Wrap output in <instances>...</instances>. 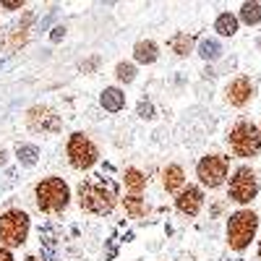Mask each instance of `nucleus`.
Here are the masks:
<instances>
[{
  "label": "nucleus",
  "mask_w": 261,
  "mask_h": 261,
  "mask_svg": "<svg viewBox=\"0 0 261 261\" xmlns=\"http://www.w3.org/2000/svg\"><path fill=\"white\" fill-rule=\"evenodd\" d=\"M79 204L92 214H110L115 206V186L105 188V183L84 180L79 186Z\"/></svg>",
  "instance_id": "f257e3e1"
},
{
  "label": "nucleus",
  "mask_w": 261,
  "mask_h": 261,
  "mask_svg": "<svg viewBox=\"0 0 261 261\" xmlns=\"http://www.w3.org/2000/svg\"><path fill=\"white\" fill-rule=\"evenodd\" d=\"M71 191L63 178H45L37 186V206L42 212H63L68 206Z\"/></svg>",
  "instance_id": "f03ea898"
},
{
  "label": "nucleus",
  "mask_w": 261,
  "mask_h": 261,
  "mask_svg": "<svg viewBox=\"0 0 261 261\" xmlns=\"http://www.w3.org/2000/svg\"><path fill=\"white\" fill-rule=\"evenodd\" d=\"M227 141H230V149L238 157H253V154L261 151V134H258V128L248 120L235 123L232 130L227 134Z\"/></svg>",
  "instance_id": "7ed1b4c3"
},
{
  "label": "nucleus",
  "mask_w": 261,
  "mask_h": 261,
  "mask_svg": "<svg viewBox=\"0 0 261 261\" xmlns=\"http://www.w3.org/2000/svg\"><path fill=\"white\" fill-rule=\"evenodd\" d=\"M256 227H258V217L248 209L243 212H235L227 222V241L235 251H243L256 235Z\"/></svg>",
  "instance_id": "20e7f679"
},
{
  "label": "nucleus",
  "mask_w": 261,
  "mask_h": 261,
  "mask_svg": "<svg viewBox=\"0 0 261 261\" xmlns=\"http://www.w3.org/2000/svg\"><path fill=\"white\" fill-rule=\"evenodd\" d=\"M29 235V217L21 209H11L0 217V243L3 246H21Z\"/></svg>",
  "instance_id": "39448f33"
},
{
  "label": "nucleus",
  "mask_w": 261,
  "mask_h": 261,
  "mask_svg": "<svg viewBox=\"0 0 261 261\" xmlns=\"http://www.w3.org/2000/svg\"><path fill=\"white\" fill-rule=\"evenodd\" d=\"M258 193V178L251 167L235 170V175L230 180V199L238 204H248L253 196Z\"/></svg>",
  "instance_id": "423d86ee"
},
{
  "label": "nucleus",
  "mask_w": 261,
  "mask_h": 261,
  "mask_svg": "<svg viewBox=\"0 0 261 261\" xmlns=\"http://www.w3.org/2000/svg\"><path fill=\"white\" fill-rule=\"evenodd\" d=\"M68 160L76 170H89L97 162V146L84 134H73L68 141Z\"/></svg>",
  "instance_id": "0eeeda50"
},
{
  "label": "nucleus",
  "mask_w": 261,
  "mask_h": 261,
  "mask_svg": "<svg viewBox=\"0 0 261 261\" xmlns=\"http://www.w3.org/2000/svg\"><path fill=\"white\" fill-rule=\"evenodd\" d=\"M196 172H199V180L209 188H217L222 186L225 178H227V157H220V154H209L199 162V167H196Z\"/></svg>",
  "instance_id": "6e6552de"
},
{
  "label": "nucleus",
  "mask_w": 261,
  "mask_h": 261,
  "mask_svg": "<svg viewBox=\"0 0 261 261\" xmlns=\"http://www.w3.org/2000/svg\"><path fill=\"white\" fill-rule=\"evenodd\" d=\"M29 128L32 130H50V134H55V130L60 128V118L50 110V107H32L29 110Z\"/></svg>",
  "instance_id": "1a4fd4ad"
},
{
  "label": "nucleus",
  "mask_w": 261,
  "mask_h": 261,
  "mask_svg": "<svg viewBox=\"0 0 261 261\" xmlns=\"http://www.w3.org/2000/svg\"><path fill=\"white\" fill-rule=\"evenodd\" d=\"M175 204H178V209H180L183 214L193 217V214H199V209H201V204H204V193L196 188V186H188V188L180 191V196H178Z\"/></svg>",
  "instance_id": "9d476101"
},
{
  "label": "nucleus",
  "mask_w": 261,
  "mask_h": 261,
  "mask_svg": "<svg viewBox=\"0 0 261 261\" xmlns=\"http://www.w3.org/2000/svg\"><path fill=\"white\" fill-rule=\"evenodd\" d=\"M251 97H253V84H251V79H246V76L235 79V81L227 86V102L235 105V107L246 105Z\"/></svg>",
  "instance_id": "9b49d317"
},
{
  "label": "nucleus",
  "mask_w": 261,
  "mask_h": 261,
  "mask_svg": "<svg viewBox=\"0 0 261 261\" xmlns=\"http://www.w3.org/2000/svg\"><path fill=\"white\" fill-rule=\"evenodd\" d=\"M123 105H125V94H123L120 89L110 86V89H105V92H102V107H105V110L118 113V110H123Z\"/></svg>",
  "instance_id": "f8f14e48"
},
{
  "label": "nucleus",
  "mask_w": 261,
  "mask_h": 261,
  "mask_svg": "<svg viewBox=\"0 0 261 261\" xmlns=\"http://www.w3.org/2000/svg\"><path fill=\"white\" fill-rule=\"evenodd\" d=\"M183 170L178 167V165H170V167H165V172H162V183H165V188L172 193V191H180L183 188Z\"/></svg>",
  "instance_id": "ddd939ff"
},
{
  "label": "nucleus",
  "mask_w": 261,
  "mask_h": 261,
  "mask_svg": "<svg viewBox=\"0 0 261 261\" xmlns=\"http://www.w3.org/2000/svg\"><path fill=\"white\" fill-rule=\"evenodd\" d=\"M214 29L220 32L222 37H232L238 32V18L230 16V13H220V16H217V21H214Z\"/></svg>",
  "instance_id": "4468645a"
},
{
  "label": "nucleus",
  "mask_w": 261,
  "mask_h": 261,
  "mask_svg": "<svg viewBox=\"0 0 261 261\" xmlns=\"http://www.w3.org/2000/svg\"><path fill=\"white\" fill-rule=\"evenodd\" d=\"M134 55H136V60H139V63H154V60H157V45H154L151 39L139 42L136 50H134Z\"/></svg>",
  "instance_id": "2eb2a0df"
},
{
  "label": "nucleus",
  "mask_w": 261,
  "mask_h": 261,
  "mask_svg": "<svg viewBox=\"0 0 261 261\" xmlns=\"http://www.w3.org/2000/svg\"><path fill=\"white\" fill-rule=\"evenodd\" d=\"M170 47H172V53H175V55H188L191 47H193V37L191 34H175V37L170 39Z\"/></svg>",
  "instance_id": "dca6fc26"
},
{
  "label": "nucleus",
  "mask_w": 261,
  "mask_h": 261,
  "mask_svg": "<svg viewBox=\"0 0 261 261\" xmlns=\"http://www.w3.org/2000/svg\"><path fill=\"white\" fill-rule=\"evenodd\" d=\"M123 206H125V212H128L130 217H136V220L146 214V204H144V199H139V196H134V193L123 199Z\"/></svg>",
  "instance_id": "f3484780"
},
{
  "label": "nucleus",
  "mask_w": 261,
  "mask_h": 261,
  "mask_svg": "<svg viewBox=\"0 0 261 261\" xmlns=\"http://www.w3.org/2000/svg\"><path fill=\"white\" fill-rule=\"evenodd\" d=\"M125 186H128L130 191H134V196H139V191L146 186V178L141 175L139 170H134V167H130V170H125Z\"/></svg>",
  "instance_id": "a211bd4d"
},
{
  "label": "nucleus",
  "mask_w": 261,
  "mask_h": 261,
  "mask_svg": "<svg viewBox=\"0 0 261 261\" xmlns=\"http://www.w3.org/2000/svg\"><path fill=\"white\" fill-rule=\"evenodd\" d=\"M16 154H18V162H21V165H34L37 157H39V149L32 146V144H21V146L16 149Z\"/></svg>",
  "instance_id": "6ab92c4d"
},
{
  "label": "nucleus",
  "mask_w": 261,
  "mask_h": 261,
  "mask_svg": "<svg viewBox=\"0 0 261 261\" xmlns=\"http://www.w3.org/2000/svg\"><path fill=\"white\" fill-rule=\"evenodd\" d=\"M241 18L246 21V24H258L261 21V6L258 3H246L243 11H241Z\"/></svg>",
  "instance_id": "aec40b11"
},
{
  "label": "nucleus",
  "mask_w": 261,
  "mask_h": 261,
  "mask_svg": "<svg viewBox=\"0 0 261 261\" xmlns=\"http://www.w3.org/2000/svg\"><path fill=\"white\" fill-rule=\"evenodd\" d=\"M217 55H220V42H214V39H206V42H201V58H206V60H214Z\"/></svg>",
  "instance_id": "412c9836"
},
{
  "label": "nucleus",
  "mask_w": 261,
  "mask_h": 261,
  "mask_svg": "<svg viewBox=\"0 0 261 261\" xmlns=\"http://www.w3.org/2000/svg\"><path fill=\"white\" fill-rule=\"evenodd\" d=\"M134 76H136V68H134V65H130V63H120L118 65V79L120 81H134Z\"/></svg>",
  "instance_id": "4be33fe9"
},
{
  "label": "nucleus",
  "mask_w": 261,
  "mask_h": 261,
  "mask_svg": "<svg viewBox=\"0 0 261 261\" xmlns=\"http://www.w3.org/2000/svg\"><path fill=\"white\" fill-rule=\"evenodd\" d=\"M0 6H3V8H21V6H24V0H0Z\"/></svg>",
  "instance_id": "5701e85b"
},
{
  "label": "nucleus",
  "mask_w": 261,
  "mask_h": 261,
  "mask_svg": "<svg viewBox=\"0 0 261 261\" xmlns=\"http://www.w3.org/2000/svg\"><path fill=\"white\" fill-rule=\"evenodd\" d=\"M139 113H141L144 118H151V107H149V105H141V107H139Z\"/></svg>",
  "instance_id": "b1692460"
},
{
  "label": "nucleus",
  "mask_w": 261,
  "mask_h": 261,
  "mask_svg": "<svg viewBox=\"0 0 261 261\" xmlns=\"http://www.w3.org/2000/svg\"><path fill=\"white\" fill-rule=\"evenodd\" d=\"M0 261H13V256H11L6 248H0Z\"/></svg>",
  "instance_id": "393cba45"
},
{
  "label": "nucleus",
  "mask_w": 261,
  "mask_h": 261,
  "mask_svg": "<svg viewBox=\"0 0 261 261\" xmlns=\"http://www.w3.org/2000/svg\"><path fill=\"white\" fill-rule=\"evenodd\" d=\"M60 37H63V29H55V32H53V39H55V42H58V39H60Z\"/></svg>",
  "instance_id": "a878e982"
},
{
  "label": "nucleus",
  "mask_w": 261,
  "mask_h": 261,
  "mask_svg": "<svg viewBox=\"0 0 261 261\" xmlns=\"http://www.w3.org/2000/svg\"><path fill=\"white\" fill-rule=\"evenodd\" d=\"M3 162H6V151H3V149H0V165H3Z\"/></svg>",
  "instance_id": "bb28decb"
},
{
  "label": "nucleus",
  "mask_w": 261,
  "mask_h": 261,
  "mask_svg": "<svg viewBox=\"0 0 261 261\" xmlns=\"http://www.w3.org/2000/svg\"><path fill=\"white\" fill-rule=\"evenodd\" d=\"M27 261H39V258H37V256H29V258H27Z\"/></svg>",
  "instance_id": "cd10ccee"
},
{
  "label": "nucleus",
  "mask_w": 261,
  "mask_h": 261,
  "mask_svg": "<svg viewBox=\"0 0 261 261\" xmlns=\"http://www.w3.org/2000/svg\"><path fill=\"white\" fill-rule=\"evenodd\" d=\"M258 256H261V243H258Z\"/></svg>",
  "instance_id": "c85d7f7f"
}]
</instances>
